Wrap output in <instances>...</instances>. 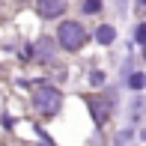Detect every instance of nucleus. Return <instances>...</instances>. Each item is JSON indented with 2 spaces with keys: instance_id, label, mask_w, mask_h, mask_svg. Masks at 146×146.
<instances>
[{
  "instance_id": "obj_3",
  "label": "nucleus",
  "mask_w": 146,
  "mask_h": 146,
  "mask_svg": "<svg viewBox=\"0 0 146 146\" xmlns=\"http://www.w3.org/2000/svg\"><path fill=\"white\" fill-rule=\"evenodd\" d=\"M36 6H39V12L45 18H57L66 9V0H36Z\"/></svg>"
},
{
  "instance_id": "obj_6",
  "label": "nucleus",
  "mask_w": 146,
  "mask_h": 146,
  "mask_svg": "<svg viewBox=\"0 0 146 146\" xmlns=\"http://www.w3.org/2000/svg\"><path fill=\"white\" fill-rule=\"evenodd\" d=\"M143 84H146V78H143V75H131V78H128V87H131V90H140Z\"/></svg>"
},
{
  "instance_id": "obj_9",
  "label": "nucleus",
  "mask_w": 146,
  "mask_h": 146,
  "mask_svg": "<svg viewBox=\"0 0 146 146\" xmlns=\"http://www.w3.org/2000/svg\"><path fill=\"white\" fill-rule=\"evenodd\" d=\"M140 6H146V0H140Z\"/></svg>"
},
{
  "instance_id": "obj_5",
  "label": "nucleus",
  "mask_w": 146,
  "mask_h": 146,
  "mask_svg": "<svg viewBox=\"0 0 146 146\" xmlns=\"http://www.w3.org/2000/svg\"><path fill=\"white\" fill-rule=\"evenodd\" d=\"M92 116H96V122H104V119H108V104L104 102H92Z\"/></svg>"
},
{
  "instance_id": "obj_4",
  "label": "nucleus",
  "mask_w": 146,
  "mask_h": 146,
  "mask_svg": "<svg viewBox=\"0 0 146 146\" xmlns=\"http://www.w3.org/2000/svg\"><path fill=\"white\" fill-rule=\"evenodd\" d=\"M113 36H116V30L108 27V24H104V27H98V33H96V39H98L102 45H110V42H113Z\"/></svg>"
},
{
  "instance_id": "obj_2",
  "label": "nucleus",
  "mask_w": 146,
  "mask_h": 146,
  "mask_svg": "<svg viewBox=\"0 0 146 146\" xmlns=\"http://www.w3.org/2000/svg\"><path fill=\"white\" fill-rule=\"evenodd\" d=\"M60 102H63V96H60V90H54V87H39L36 96H33L36 110H39V113H45V116L57 113V110H60Z\"/></svg>"
},
{
  "instance_id": "obj_10",
  "label": "nucleus",
  "mask_w": 146,
  "mask_h": 146,
  "mask_svg": "<svg viewBox=\"0 0 146 146\" xmlns=\"http://www.w3.org/2000/svg\"><path fill=\"white\" fill-rule=\"evenodd\" d=\"M143 57H146V51H143Z\"/></svg>"
},
{
  "instance_id": "obj_8",
  "label": "nucleus",
  "mask_w": 146,
  "mask_h": 146,
  "mask_svg": "<svg viewBox=\"0 0 146 146\" xmlns=\"http://www.w3.org/2000/svg\"><path fill=\"white\" fill-rule=\"evenodd\" d=\"M137 39H140V42H146V24H140V27H137Z\"/></svg>"
},
{
  "instance_id": "obj_1",
  "label": "nucleus",
  "mask_w": 146,
  "mask_h": 146,
  "mask_svg": "<svg viewBox=\"0 0 146 146\" xmlns=\"http://www.w3.org/2000/svg\"><path fill=\"white\" fill-rule=\"evenodd\" d=\"M57 42H60V48H66V51L84 48V42H87V30H84V24H78V21H63V24H60V30H57Z\"/></svg>"
},
{
  "instance_id": "obj_7",
  "label": "nucleus",
  "mask_w": 146,
  "mask_h": 146,
  "mask_svg": "<svg viewBox=\"0 0 146 146\" xmlns=\"http://www.w3.org/2000/svg\"><path fill=\"white\" fill-rule=\"evenodd\" d=\"M102 9V0H84V12H98Z\"/></svg>"
}]
</instances>
